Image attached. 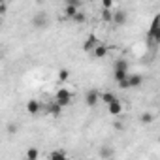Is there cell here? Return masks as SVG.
Wrapping results in <instances>:
<instances>
[{"mask_svg": "<svg viewBox=\"0 0 160 160\" xmlns=\"http://www.w3.org/2000/svg\"><path fill=\"white\" fill-rule=\"evenodd\" d=\"M113 100H117V96H115L113 92H104V94H100V102H104V104H111Z\"/></svg>", "mask_w": 160, "mask_h": 160, "instance_id": "cell-13", "label": "cell"}, {"mask_svg": "<svg viewBox=\"0 0 160 160\" xmlns=\"http://www.w3.org/2000/svg\"><path fill=\"white\" fill-rule=\"evenodd\" d=\"M126 75H128V72H119V70H115V72H113V77H115V81H117V83H119V81H122Z\"/></svg>", "mask_w": 160, "mask_h": 160, "instance_id": "cell-21", "label": "cell"}, {"mask_svg": "<svg viewBox=\"0 0 160 160\" xmlns=\"http://www.w3.org/2000/svg\"><path fill=\"white\" fill-rule=\"evenodd\" d=\"M2 2H6V0H0V4H2Z\"/></svg>", "mask_w": 160, "mask_h": 160, "instance_id": "cell-28", "label": "cell"}, {"mask_svg": "<svg viewBox=\"0 0 160 160\" xmlns=\"http://www.w3.org/2000/svg\"><path fill=\"white\" fill-rule=\"evenodd\" d=\"M28 160H36L38 156H40V152H38V149H34V147H30L28 151H27V154H25Z\"/></svg>", "mask_w": 160, "mask_h": 160, "instance_id": "cell-16", "label": "cell"}, {"mask_svg": "<svg viewBox=\"0 0 160 160\" xmlns=\"http://www.w3.org/2000/svg\"><path fill=\"white\" fill-rule=\"evenodd\" d=\"M49 113H51L53 117H60V113H62V108H60L57 102H53V104H51V108H49Z\"/></svg>", "mask_w": 160, "mask_h": 160, "instance_id": "cell-14", "label": "cell"}, {"mask_svg": "<svg viewBox=\"0 0 160 160\" xmlns=\"http://www.w3.org/2000/svg\"><path fill=\"white\" fill-rule=\"evenodd\" d=\"M126 12L124 10H113V13H111V23L115 25V27H122L124 23H126Z\"/></svg>", "mask_w": 160, "mask_h": 160, "instance_id": "cell-2", "label": "cell"}, {"mask_svg": "<svg viewBox=\"0 0 160 160\" xmlns=\"http://www.w3.org/2000/svg\"><path fill=\"white\" fill-rule=\"evenodd\" d=\"M139 121H141L143 124H149V122L154 121V115H152V113H143V115L139 117Z\"/></svg>", "mask_w": 160, "mask_h": 160, "instance_id": "cell-18", "label": "cell"}, {"mask_svg": "<svg viewBox=\"0 0 160 160\" xmlns=\"http://www.w3.org/2000/svg\"><path fill=\"white\" fill-rule=\"evenodd\" d=\"M0 58H2V53H0Z\"/></svg>", "mask_w": 160, "mask_h": 160, "instance_id": "cell-29", "label": "cell"}, {"mask_svg": "<svg viewBox=\"0 0 160 160\" xmlns=\"http://www.w3.org/2000/svg\"><path fill=\"white\" fill-rule=\"evenodd\" d=\"M126 81H128V89L132 87V89H136V87H139L141 83H143V77L139 75V73H128V77H126Z\"/></svg>", "mask_w": 160, "mask_h": 160, "instance_id": "cell-6", "label": "cell"}, {"mask_svg": "<svg viewBox=\"0 0 160 160\" xmlns=\"http://www.w3.org/2000/svg\"><path fill=\"white\" fill-rule=\"evenodd\" d=\"M32 25H34L36 28H45V27H47V15H45V12L36 13L34 19H32Z\"/></svg>", "mask_w": 160, "mask_h": 160, "instance_id": "cell-3", "label": "cell"}, {"mask_svg": "<svg viewBox=\"0 0 160 160\" xmlns=\"http://www.w3.org/2000/svg\"><path fill=\"white\" fill-rule=\"evenodd\" d=\"M102 8L104 10H111L113 8V0H102Z\"/></svg>", "mask_w": 160, "mask_h": 160, "instance_id": "cell-23", "label": "cell"}, {"mask_svg": "<svg viewBox=\"0 0 160 160\" xmlns=\"http://www.w3.org/2000/svg\"><path fill=\"white\" fill-rule=\"evenodd\" d=\"M92 55H94L96 58H104V57L108 55V47L102 45V43H96V45L92 47Z\"/></svg>", "mask_w": 160, "mask_h": 160, "instance_id": "cell-8", "label": "cell"}, {"mask_svg": "<svg viewBox=\"0 0 160 160\" xmlns=\"http://www.w3.org/2000/svg\"><path fill=\"white\" fill-rule=\"evenodd\" d=\"M149 38H151L152 42H156V40H158V17H154V19H152V25H151Z\"/></svg>", "mask_w": 160, "mask_h": 160, "instance_id": "cell-10", "label": "cell"}, {"mask_svg": "<svg viewBox=\"0 0 160 160\" xmlns=\"http://www.w3.org/2000/svg\"><path fill=\"white\" fill-rule=\"evenodd\" d=\"M8 132H10V134H15V132H17V126H15V124H8Z\"/></svg>", "mask_w": 160, "mask_h": 160, "instance_id": "cell-25", "label": "cell"}, {"mask_svg": "<svg viewBox=\"0 0 160 160\" xmlns=\"http://www.w3.org/2000/svg\"><path fill=\"white\" fill-rule=\"evenodd\" d=\"M27 111L30 113V115H38L40 111H42V104H40V100H28L27 102Z\"/></svg>", "mask_w": 160, "mask_h": 160, "instance_id": "cell-5", "label": "cell"}, {"mask_svg": "<svg viewBox=\"0 0 160 160\" xmlns=\"http://www.w3.org/2000/svg\"><path fill=\"white\" fill-rule=\"evenodd\" d=\"M72 19H73V23H77V25H83V23H87V15H85L83 12H79V10H77V13H75Z\"/></svg>", "mask_w": 160, "mask_h": 160, "instance_id": "cell-12", "label": "cell"}, {"mask_svg": "<svg viewBox=\"0 0 160 160\" xmlns=\"http://www.w3.org/2000/svg\"><path fill=\"white\" fill-rule=\"evenodd\" d=\"M111 13H113V10H104L102 12V19L104 21H111Z\"/></svg>", "mask_w": 160, "mask_h": 160, "instance_id": "cell-22", "label": "cell"}, {"mask_svg": "<svg viewBox=\"0 0 160 160\" xmlns=\"http://www.w3.org/2000/svg\"><path fill=\"white\" fill-rule=\"evenodd\" d=\"M96 43H98V38H96L94 34H92V36H89V38H87V42L83 43V51H92V47H94Z\"/></svg>", "mask_w": 160, "mask_h": 160, "instance_id": "cell-11", "label": "cell"}, {"mask_svg": "<svg viewBox=\"0 0 160 160\" xmlns=\"http://www.w3.org/2000/svg\"><path fill=\"white\" fill-rule=\"evenodd\" d=\"M51 158H53V160H64V158H66V152H64V151H53V152H51Z\"/></svg>", "mask_w": 160, "mask_h": 160, "instance_id": "cell-20", "label": "cell"}, {"mask_svg": "<svg viewBox=\"0 0 160 160\" xmlns=\"http://www.w3.org/2000/svg\"><path fill=\"white\" fill-rule=\"evenodd\" d=\"M128 68H130V64H128V60H126V58H117V60L113 62V70H119V72H128Z\"/></svg>", "mask_w": 160, "mask_h": 160, "instance_id": "cell-9", "label": "cell"}, {"mask_svg": "<svg viewBox=\"0 0 160 160\" xmlns=\"http://www.w3.org/2000/svg\"><path fill=\"white\" fill-rule=\"evenodd\" d=\"M113 126H115V130H122V124L121 122H113Z\"/></svg>", "mask_w": 160, "mask_h": 160, "instance_id": "cell-27", "label": "cell"}, {"mask_svg": "<svg viewBox=\"0 0 160 160\" xmlns=\"http://www.w3.org/2000/svg\"><path fill=\"white\" fill-rule=\"evenodd\" d=\"M85 102H87V106H91V108H94L98 102H100V92L96 91V89H92V91H89L87 92V96H85Z\"/></svg>", "mask_w": 160, "mask_h": 160, "instance_id": "cell-4", "label": "cell"}, {"mask_svg": "<svg viewBox=\"0 0 160 160\" xmlns=\"http://www.w3.org/2000/svg\"><path fill=\"white\" fill-rule=\"evenodd\" d=\"M55 102L60 106V108H66L72 104V92L68 89H58L57 94H55Z\"/></svg>", "mask_w": 160, "mask_h": 160, "instance_id": "cell-1", "label": "cell"}, {"mask_svg": "<svg viewBox=\"0 0 160 160\" xmlns=\"http://www.w3.org/2000/svg\"><path fill=\"white\" fill-rule=\"evenodd\" d=\"M77 10H79V8H75V6H68V4H66V8H64V15L72 19V17L77 13Z\"/></svg>", "mask_w": 160, "mask_h": 160, "instance_id": "cell-15", "label": "cell"}, {"mask_svg": "<svg viewBox=\"0 0 160 160\" xmlns=\"http://www.w3.org/2000/svg\"><path fill=\"white\" fill-rule=\"evenodd\" d=\"M58 79H60V81H68V79H70V70L60 68L58 70Z\"/></svg>", "mask_w": 160, "mask_h": 160, "instance_id": "cell-17", "label": "cell"}, {"mask_svg": "<svg viewBox=\"0 0 160 160\" xmlns=\"http://www.w3.org/2000/svg\"><path fill=\"white\" fill-rule=\"evenodd\" d=\"M113 154V151H111V147H108V145H104L102 149H100V156H104V158H109Z\"/></svg>", "mask_w": 160, "mask_h": 160, "instance_id": "cell-19", "label": "cell"}, {"mask_svg": "<svg viewBox=\"0 0 160 160\" xmlns=\"http://www.w3.org/2000/svg\"><path fill=\"white\" fill-rule=\"evenodd\" d=\"M108 109H109L111 115H121V113H122V104H121V100L117 98V100H113L111 104H108Z\"/></svg>", "mask_w": 160, "mask_h": 160, "instance_id": "cell-7", "label": "cell"}, {"mask_svg": "<svg viewBox=\"0 0 160 160\" xmlns=\"http://www.w3.org/2000/svg\"><path fill=\"white\" fill-rule=\"evenodd\" d=\"M8 12V8H6V2H2V4H0V15H4Z\"/></svg>", "mask_w": 160, "mask_h": 160, "instance_id": "cell-26", "label": "cell"}, {"mask_svg": "<svg viewBox=\"0 0 160 160\" xmlns=\"http://www.w3.org/2000/svg\"><path fill=\"white\" fill-rule=\"evenodd\" d=\"M66 4H68V6H75V8H79V6H81V0H66Z\"/></svg>", "mask_w": 160, "mask_h": 160, "instance_id": "cell-24", "label": "cell"}]
</instances>
